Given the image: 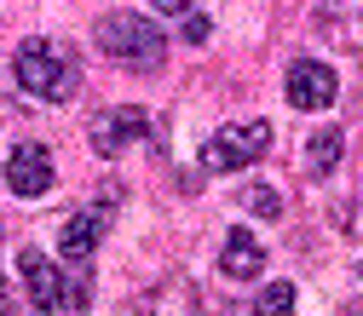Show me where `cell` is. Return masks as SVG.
I'll return each mask as SVG.
<instances>
[{"label":"cell","instance_id":"obj_15","mask_svg":"<svg viewBox=\"0 0 363 316\" xmlns=\"http://www.w3.org/2000/svg\"><path fill=\"white\" fill-rule=\"evenodd\" d=\"M150 6H156V12H179V18H185V12L196 6V0H150Z\"/></svg>","mask_w":363,"mask_h":316},{"label":"cell","instance_id":"obj_8","mask_svg":"<svg viewBox=\"0 0 363 316\" xmlns=\"http://www.w3.org/2000/svg\"><path fill=\"white\" fill-rule=\"evenodd\" d=\"M317 29L329 47L363 52V0H317Z\"/></svg>","mask_w":363,"mask_h":316},{"label":"cell","instance_id":"obj_2","mask_svg":"<svg viewBox=\"0 0 363 316\" xmlns=\"http://www.w3.org/2000/svg\"><path fill=\"white\" fill-rule=\"evenodd\" d=\"M12 75H18V86H23V93L47 98V104L69 98L75 86H81L75 58H69L64 47H52V40H23V47H18V58H12Z\"/></svg>","mask_w":363,"mask_h":316},{"label":"cell","instance_id":"obj_4","mask_svg":"<svg viewBox=\"0 0 363 316\" xmlns=\"http://www.w3.org/2000/svg\"><path fill=\"white\" fill-rule=\"evenodd\" d=\"M265 150H271V121H237V127H219L202 144V167L208 172H242V167L265 161Z\"/></svg>","mask_w":363,"mask_h":316},{"label":"cell","instance_id":"obj_10","mask_svg":"<svg viewBox=\"0 0 363 316\" xmlns=\"http://www.w3.org/2000/svg\"><path fill=\"white\" fill-rule=\"evenodd\" d=\"M99 236H104V218L99 213H69L64 230H58V253L69 264H86V259L99 253Z\"/></svg>","mask_w":363,"mask_h":316},{"label":"cell","instance_id":"obj_12","mask_svg":"<svg viewBox=\"0 0 363 316\" xmlns=\"http://www.w3.org/2000/svg\"><path fill=\"white\" fill-rule=\"evenodd\" d=\"M237 201H242L248 213H259V218H277V213H283V196L271 190V185H248V190H242Z\"/></svg>","mask_w":363,"mask_h":316},{"label":"cell","instance_id":"obj_7","mask_svg":"<svg viewBox=\"0 0 363 316\" xmlns=\"http://www.w3.org/2000/svg\"><path fill=\"white\" fill-rule=\"evenodd\" d=\"M6 190L23 196V201L52 190V156H47V144H18L6 156Z\"/></svg>","mask_w":363,"mask_h":316},{"label":"cell","instance_id":"obj_6","mask_svg":"<svg viewBox=\"0 0 363 316\" xmlns=\"http://www.w3.org/2000/svg\"><path fill=\"white\" fill-rule=\"evenodd\" d=\"M335 98H340V75L323 58H294L289 64V104L294 110L311 115V110H329Z\"/></svg>","mask_w":363,"mask_h":316},{"label":"cell","instance_id":"obj_3","mask_svg":"<svg viewBox=\"0 0 363 316\" xmlns=\"http://www.w3.org/2000/svg\"><path fill=\"white\" fill-rule=\"evenodd\" d=\"M18 270H23V282H29V293H35L40 310H86V305H93V288H86L81 270L64 276V270L40 253V247H23V253H18Z\"/></svg>","mask_w":363,"mask_h":316},{"label":"cell","instance_id":"obj_9","mask_svg":"<svg viewBox=\"0 0 363 316\" xmlns=\"http://www.w3.org/2000/svg\"><path fill=\"white\" fill-rule=\"evenodd\" d=\"M219 270H225L231 282H254L259 270H265V242H259L254 230H231L225 247H219Z\"/></svg>","mask_w":363,"mask_h":316},{"label":"cell","instance_id":"obj_11","mask_svg":"<svg viewBox=\"0 0 363 316\" xmlns=\"http://www.w3.org/2000/svg\"><path fill=\"white\" fill-rule=\"evenodd\" d=\"M340 150H346V132L340 127H323V132H311L306 139V178H323V172H335L340 167Z\"/></svg>","mask_w":363,"mask_h":316},{"label":"cell","instance_id":"obj_5","mask_svg":"<svg viewBox=\"0 0 363 316\" xmlns=\"http://www.w3.org/2000/svg\"><path fill=\"white\" fill-rule=\"evenodd\" d=\"M145 139H150V121L133 104H110V110H99L93 121H86V144H93L99 156H121V150L145 144Z\"/></svg>","mask_w":363,"mask_h":316},{"label":"cell","instance_id":"obj_14","mask_svg":"<svg viewBox=\"0 0 363 316\" xmlns=\"http://www.w3.org/2000/svg\"><path fill=\"white\" fill-rule=\"evenodd\" d=\"M185 40H208V18H202V12L185 18Z\"/></svg>","mask_w":363,"mask_h":316},{"label":"cell","instance_id":"obj_16","mask_svg":"<svg viewBox=\"0 0 363 316\" xmlns=\"http://www.w3.org/2000/svg\"><path fill=\"white\" fill-rule=\"evenodd\" d=\"M357 270H363V264H357Z\"/></svg>","mask_w":363,"mask_h":316},{"label":"cell","instance_id":"obj_1","mask_svg":"<svg viewBox=\"0 0 363 316\" xmlns=\"http://www.w3.org/2000/svg\"><path fill=\"white\" fill-rule=\"evenodd\" d=\"M93 40H99L104 58H116V64H127V69H145V75H156L162 58H167V35H162L145 12H110Z\"/></svg>","mask_w":363,"mask_h":316},{"label":"cell","instance_id":"obj_13","mask_svg":"<svg viewBox=\"0 0 363 316\" xmlns=\"http://www.w3.org/2000/svg\"><path fill=\"white\" fill-rule=\"evenodd\" d=\"M289 305H294V288H289V282H277V288L259 293V310H289Z\"/></svg>","mask_w":363,"mask_h":316}]
</instances>
